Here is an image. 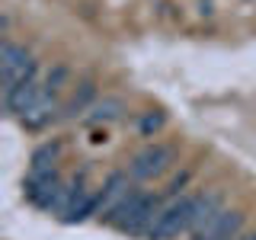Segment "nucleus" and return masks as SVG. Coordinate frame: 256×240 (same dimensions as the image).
Instances as JSON below:
<instances>
[{
  "label": "nucleus",
  "instance_id": "nucleus-3",
  "mask_svg": "<svg viewBox=\"0 0 256 240\" xmlns=\"http://www.w3.org/2000/svg\"><path fill=\"white\" fill-rule=\"evenodd\" d=\"M176 150L170 148V144H148L144 150H138V154L132 157V164H128V176L132 180H154V176H160L166 170V166L173 164Z\"/></svg>",
  "mask_w": 256,
  "mask_h": 240
},
{
  "label": "nucleus",
  "instance_id": "nucleus-5",
  "mask_svg": "<svg viewBox=\"0 0 256 240\" xmlns=\"http://www.w3.org/2000/svg\"><path fill=\"white\" fill-rule=\"evenodd\" d=\"M128 180H132V176H125V173H112L109 176V182L100 192V208H96V214H100V218H112V214H116V208L125 202V196L132 192V189H128Z\"/></svg>",
  "mask_w": 256,
  "mask_h": 240
},
{
  "label": "nucleus",
  "instance_id": "nucleus-10",
  "mask_svg": "<svg viewBox=\"0 0 256 240\" xmlns=\"http://www.w3.org/2000/svg\"><path fill=\"white\" fill-rule=\"evenodd\" d=\"M237 240H256V234H240Z\"/></svg>",
  "mask_w": 256,
  "mask_h": 240
},
{
  "label": "nucleus",
  "instance_id": "nucleus-1",
  "mask_svg": "<svg viewBox=\"0 0 256 240\" xmlns=\"http://www.w3.org/2000/svg\"><path fill=\"white\" fill-rule=\"evenodd\" d=\"M189 224H192V196H180L166 208H160V218H157L154 228H150V240L180 237L182 230H189Z\"/></svg>",
  "mask_w": 256,
  "mask_h": 240
},
{
  "label": "nucleus",
  "instance_id": "nucleus-9",
  "mask_svg": "<svg viewBox=\"0 0 256 240\" xmlns=\"http://www.w3.org/2000/svg\"><path fill=\"white\" fill-rule=\"evenodd\" d=\"M122 112H125V106L118 100H102L90 109L86 122H112V118H122Z\"/></svg>",
  "mask_w": 256,
  "mask_h": 240
},
{
  "label": "nucleus",
  "instance_id": "nucleus-4",
  "mask_svg": "<svg viewBox=\"0 0 256 240\" xmlns=\"http://www.w3.org/2000/svg\"><path fill=\"white\" fill-rule=\"evenodd\" d=\"M240 230H244V214L234 212V208H221L196 234V240H237Z\"/></svg>",
  "mask_w": 256,
  "mask_h": 240
},
{
  "label": "nucleus",
  "instance_id": "nucleus-8",
  "mask_svg": "<svg viewBox=\"0 0 256 240\" xmlns=\"http://www.w3.org/2000/svg\"><path fill=\"white\" fill-rule=\"evenodd\" d=\"M221 208H224V205H221V196H218V192L192 196V224H189V230H192V234H198V230H202L205 224L221 212Z\"/></svg>",
  "mask_w": 256,
  "mask_h": 240
},
{
  "label": "nucleus",
  "instance_id": "nucleus-7",
  "mask_svg": "<svg viewBox=\"0 0 256 240\" xmlns=\"http://www.w3.org/2000/svg\"><path fill=\"white\" fill-rule=\"evenodd\" d=\"M45 93V86L38 84L36 77L32 80H22L20 86H13L10 93H4V102H6V112H13V116H22L26 109L36 106V100Z\"/></svg>",
  "mask_w": 256,
  "mask_h": 240
},
{
  "label": "nucleus",
  "instance_id": "nucleus-6",
  "mask_svg": "<svg viewBox=\"0 0 256 240\" xmlns=\"http://www.w3.org/2000/svg\"><path fill=\"white\" fill-rule=\"evenodd\" d=\"M61 109V102H58V90H52V86H45V93L36 100V106L32 109H26L20 116V122L22 125H29V128H42V125H48L54 118V112Z\"/></svg>",
  "mask_w": 256,
  "mask_h": 240
},
{
  "label": "nucleus",
  "instance_id": "nucleus-2",
  "mask_svg": "<svg viewBox=\"0 0 256 240\" xmlns=\"http://www.w3.org/2000/svg\"><path fill=\"white\" fill-rule=\"evenodd\" d=\"M0 68H4V93H10L13 86H20L22 80L36 77V61H32V54L16 42H4V48H0Z\"/></svg>",
  "mask_w": 256,
  "mask_h": 240
}]
</instances>
